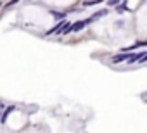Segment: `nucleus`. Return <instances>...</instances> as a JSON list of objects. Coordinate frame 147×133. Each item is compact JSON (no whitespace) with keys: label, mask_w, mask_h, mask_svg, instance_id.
Listing matches in <instances>:
<instances>
[{"label":"nucleus","mask_w":147,"mask_h":133,"mask_svg":"<svg viewBox=\"0 0 147 133\" xmlns=\"http://www.w3.org/2000/svg\"><path fill=\"white\" fill-rule=\"evenodd\" d=\"M130 55H131V54H121V55H116V57H113V64H119V62H123V60H128Z\"/></svg>","instance_id":"3"},{"label":"nucleus","mask_w":147,"mask_h":133,"mask_svg":"<svg viewBox=\"0 0 147 133\" xmlns=\"http://www.w3.org/2000/svg\"><path fill=\"white\" fill-rule=\"evenodd\" d=\"M107 12H109L107 9H102V11H99V12H95V14H94V16L90 17V19H92V23H94V21H97V19H100V17H102V16H106Z\"/></svg>","instance_id":"5"},{"label":"nucleus","mask_w":147,"mask_h":133,"mask_svg":"<svg viewBox=\"0 0 147 133\" xmlns=\"http://www.w3.org/2000/svg\"><path fill=\"white\" fill-rule=\"evenodd\" d=\"M50 14L55 16V17H62V19H64V16H66V14H62V12H50Z\"/></svg>","instance_id":"8"},{"label":"nucleus","mask_w":147,"mask_h":133,"mask_svg":"<svg viewBox=\"0 0 147 133\" xmlns=\"http://www.w3.org/2000/svg\"><path fill=\"white\" fill-rule=\"evenodd\" d=\"M66 24H67V21H66V19L59 21V23L55 24V28H52V30H49V31H47V36H50V35H55V33L59 35V33H61V30H62V28H64Z\"/></svg>","instance_id":"1"},{"label":"nucleus","mask_w":147,"mask_h":133,"mask_svg":"<svg viewBox=\"0 0 147 133\" xmlns=\"http://www.w3.org/2000/svg\"><path fill=\"white\" fill-rule=\"evenodd\" d=\"M116 11H118V12H119V11H126V2L118 4V5H116Z\"/></svg>","instance_id":"7"},{"label":"nucleus","mask_w":147,"mask_h":133,"mask_svg":"<svg viewBox=\"0 0 147 133\" xmlns=\"http://www.w3.org/2000/svg\"><path fill=\"white\" fill-rule=\"evenodd\" d=\"M85 28V23L83 21H76V23H71V31H80Z\"/></svg>","instance_id":"4"},{"label":"nucleus","mask_w":147,"mask_h":133,"mask_svg":"<svg viewBox=\"0 0 147 133\" xmlns=\"http://www.w3.org/2000/svg\"><path fill=\"white\" fill-rule=\"evenodd\" d=\"M14 109H16L14 105H9V107H5V111H4V114H2V116H0V123H5V121H7V118H9V114H11V112H12Z\"/></svg>","instance_id":"2"},{"label":"nucleus","mask_w":147,"mask_h":133,"mask_svg":"<svg viewBox=\"0 0 147 133\" xmlns=\"http://www.w3.org/2000/svg\"><path fill=\"white\" fill-rule=\"evenodd\" d=\"M4 111H5V104H2V102H0V116L4 114Z\"/></svg>","instance_id":"9"},{"label":"nucleus","mask_w":147,"mask_h":133,"mask_svg":"<svg viewBox=\"0 0 147 133\" xmlns=\"http://www.w3.org/2000/svg\"><path fill=\"white\" fill-rule=\"evenodd\" d=\"M0 5H2V4H0Z\"/></svg>","instance_id":"11"},{"label":"nucleus","mask_w":147,"mask_h":133,"mask_svg":"<svg viewBox=\"0 0 147 133\" xmlns=\"http://www.w3.org/2000/svg\"><path fill=\"white\" fill-rule=\"evenodd\" d=\"M90 5H95V2H83V7H90Z\"/></svg>","instance_id":"10"},{"label":"nucleus","mask_w":147,"mask_h":133,"mask_svg":"<svg viewBox=\"0 0 147 133\" xmlns=\"http://www.w3.org/2000/svg\"><path fill=\"white\" fill-rule=\"evenodd\" d=\"M138 47H145V42H138L137 45H133V47H128V48H123L125 52H133V50H137Z\"/></svg>","instance_id":"6"}]
</instances>
